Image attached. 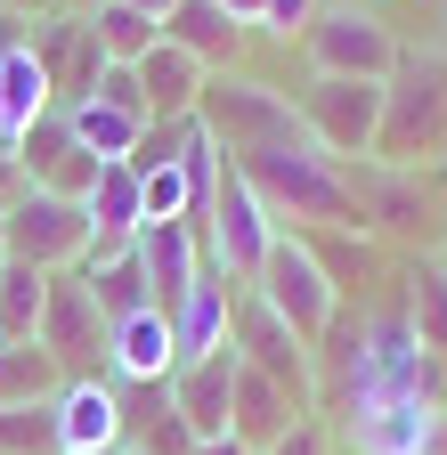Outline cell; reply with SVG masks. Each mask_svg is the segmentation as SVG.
<instances>
[{"label":"cell","mask_w":447,"mask_h":455,"mask_svg":"<svg viewBox=\"0 0 447 455\" xmlns=\"http://www.w3.org/2000/svg\"><path fill=\"white\" fill-rule=\"evenodd\" d=\"M407 325L431 358H447V260H415L407 276Z\"/></svg>","instance_id":"obj_28"},{"label":"cell","mask_w":447,"mask_h":455,"mask_svg":"<svg viewBox=\"0 0 447 455\" xmlns=\"http://www.w3.org/2000/svg\"><path fill=\"white\" fill-rule=\"evenodd\" d=\"M358 9H374V0H358Z\"/></svg>","instance_id":"obj_42"},{"label":"cell","mask_w":447,"mask_h":455,"mask_svg":"<svg viewBox=\"0 0 447 455\" xmlns=\"http://www.w3.org/2000/svg\"><path fill=\"white\" fill-rule=\"evenodd\" d=\"M17 171H25V188H49V196H90V180H98V155H82V139L66 131V114L49 106L41 123L25 131V147H17Z\"/></svg>","instance_id":"obj_14"},{"label":"cell","mask_w":447,"mask_h":455,"mask_svg":"<svg viewBox=\"0 0 447 455\" xmlns=\"http://www.w3.org/2000/svg\"><path fill=\"white\" fill-rule=\"evenodd\" d=\"M423 455H447V407H431V431H423Z\"/></svg>","instance_id":"obj_38"},{"label":"cell","mask_w":447,"mask_h":455,"mask_svg":"<svg viewBox=\"0 0 447 455\" xmlns=\"http://www.w3.org/2000/svg\"><path fill=\"white\" fill-rule=\"evenodd\" d=\"M301 49L317 74H350V82H390V66H399V41L374 9H317Z\"/></svg>","instance_id":"obj_9"},{"label":"cell","mask_w":447,"mask_h":455,"mask_svg":"<svg viewBox=\"0 0 447 455\" xmlns=\"http://www.w3.org/2000/svg\"><path fill=\"white\" fill-rule=\"evenodd\" d=\"M0 260H9V236H0Z\"/></svg>","instance_id":"obj_41"},{"label":"cell","mask_w":447,"mask_h":455,"mask_svg":"<svg viewBox=\"0 0 447 455\" xmlns=\"http://www.w3.org/2000/svg\"><path fill=\"white\" fill-rule=\"evenodd\" d=\"M123 455H131V447H123Z\"/></svg>","instance_id":"obj_43"},{"label":"cell","mask_w":447,"mask_h":455,"mask_svg":"<svg viewBox=\"0 0 447 455\" xmlns=\"http://www.w3.org/2000/svg\"><path fill=\"white\" fill-rule=\"evenodd\" d=\"M196 123L212 131V147L220 155H260V147H285V139H301V114H293V98H276L268 82H236V74H220V82H204V98H196Z\"/></svg>","instance_id":"obj_5"},{"label":"cell","mask_w":447,"mask_h":455,"mask_svg":"<svg viewBox=\"0 0 447 455\" xmlns=\"http://www.w3.org/2000/svg\"><path fill=\"white\" fill-rule=\"evenodd\" d=\"M58 114H66V131L82 139V155H98V163H131V155H139V139H147L139 114L106 106V98H74V106H58Z\"/></svg>","instance_id":"obj_24"},{"label":"cell","mask_w":447,"mask_h":455,"mask_svg":"<svg viewBox=\"0 0 447 455\" xmlns=\"http://www.w3.org/2000/svg\"><path fill=\"white\" fill-rule=\"evenodd\" d=\"M293 423H301V407H293V398H285V390H276L268 374H252V366H236V398H228V431H236V439H244V447L260 455L268 439H285Z\"/></svg>","instance_id":"obj_22"},{"label":"cell","mask_w":447,"mask_h":455,"mask_svg":"<svg viewBox=\"0 0 447 455\" xmlns=\"http://www.w3.org/2000/svg\"><path fill=\"white\" fill-rule=\"evenodd\" d=\"M163 41L188 49L204 74H228V66H236V49H244V33L228 25V9H220V0H180V9L163 17Z\"/></svg>","instance_id":"obj_20"},{"label":"cell","mask_w":447,"mask_h":455,"mask_svg":"<svg viewBox=\"0 0 447 455\" xmlns=\"http://www.w3.org/2000/svg\"><path fill=\"white\" fill-rule=\"evenodd\" d=\"M25 9H41V0H0V17H25Z\"/></svg>","instance_id":"obj_40"},{"label":"cell","mask_w":447,"mask_h":455,"mask_svg":"<svg viewBox=\"0 0 447 455\" xmlns=\"http://www.w3.org/2000/svg\"><path fill=\"white\" fill-rule=\"evenodd\" d=\"M33 341L58 358L66 382H98V374H106V317H98V301L82 293L74 268L49 276V301H41V333H33Z\"/></svg>","instance_id":"obj_10"},{"label":"cell","mask_w":447,"mask_h":455,"mask_svg":"<svg viewBox=\"0 0 447 455\" xmlns=\"http://www.w3.org/2000/svg\"><path fill=\"white\" fill-rule=\"evenodd\" d=\"M374 163H390V171L447 163V57L439 49H399V66L382 82Z\"/></svg>","instance_id":"obj_2"},{"label":"cell","mask_w":447,"mask_h":455,"mask_svg":"<svg viewBox=\"0 0 447 455\" xmlns=\"http://www.w3.org/2000/svg\"><path fill=\"white\" fill-rule=\"evenodd\" d=\"M82 293L98 301V317L115 325V317H131V309H155V293H147V268H139V252L123 244V252H90L82 268Z\"/></svg>","instance_id":"obj_23"},{"label":"cell","mask_w":447,"mask_h":455,"mask_svg":"<svg viewBox=\"0 0 447 455\" xmlns=\"http://www.w3.org/2000/svg\"><path fill=\"white\" fill-rule=\"evenodd\" d=\"M196 236H204V260L228 284H252L260 260L276 252V236H285V220L260 204V188L244 180L236 163H220V188H212V212L196 220Z\"/></svg>","instance_id":"obj_3"},{"label":"cell","mask_w":447,"mask_h":455,"mask_svg":"<svg viewBox=\"0 0 447 455\" xmlns=\"http://www.w3.org/2000/svg\"><path fill=\"white\" fill-rule=\"evenodd\" d=\"M423 431H431V407H423V398H382V407L350 415L358 455H423Z\"/></svg>","instance_id":"obj_25"},{"label":"cell","mask_w":447,"mask_h":455,"mask_svg":"<svg viewBox=\"0 0 447 455\" xmlns=\"http://www.w3.org/2000/svg\"><path fill=\"white\" fill-rule=\"evenodd\" d=\"M439 228H447V220H439Z\"/></svg>","instance_id":"obj_44"},{"label":"cell","mask_w":447,"mask_h":455,"mask_svg":"<svg viewBox=\"0 0 447 455\" xmlns=\"http://www.w3.org/2000/svg\"><path fill=\"white\" fill-rule=\"evenodd\" d=\"M196 455H252V447H244L236 431H220V439H196Z\"/></svg>","instance_id":"obj_37"},{"label":"cell","mask_w":447,"mask_h":455,"mask_svg":"<svg viewBox=\"0 0 447 455\" xmlns=\"http://www.w3.org/2000/svg\"><path fill=\"white\" fill-rule=\"evenodd\" d=\"M204 66L188 49H172V41H155L147 57H139V90H147V114L155 123H180V114H196V98H204Z\"/></svg>","instance_id":"obj_21"},{"label":"cell","mask_w":447,"mask_h":455,"mask_svg":"<svg viewBox=\"0 0 447 455\" xmlns=\"http://www.w3.org/2000/svg\"><path fill=\"white\" fill-rule=\"evenodd\" d=\"M131 9H139V17H155V25H163V17H172V9H180V0H131Z\"/></svg>","instance_id":"obj_39"},{"label":"cell","mask_w":447,"mask_h":455,"mask_svg":"<svg viewBox=\"0 0 447 455\" xmlns=\"http://www.w3.org/2000/svg\"><path fill=\"white\" fill-rule=\"evenodd\" d=\"M82 220H90V252H123L139 228H147L139 171H131V163H98V180H90V196H82Z\"/></svg>","instance_id":"obj_18"},{"label":"cell","mask_w":447,"mask_h":455,"mask_svg":"<svg viewBox=\"0 0 447 455\" xmlns=\"http://www.w3.org/2000/svg\"><path fill=\"white\" fill-rule=\"evenodd\" d=\"M228 350H236V366L268 374L301 415L317 407V350H309V341H301L285 317H276L260 293H236V333H228Z\"/></svg>","instance_id":"obj_7"},{"label":"cell","mask_w":447,"mask_h":455,"mask_svg":"<svg viewBox=\"0 0 447 455\" xmlns=\"http://www.w3.org/2000/svg\"><path fill=\"white\" fill-rule=\"evenodd\" d=\"M41 301H49V276L25 268V260H0V341H33Z\"/></svg>","instance_id":"obj_29"},{"label":"cell","mask_w":447,"mask_h":455,"mask_svg":"<svg viewBox=\"0 0 447 455\" xmlns=\"http://www.w3.org/2000/svg\"><path fill=\"white\" fill-rule=\"evenodd\" d=\"M58 390H66V374L41 341H0V407H49Z\"/></svg>","instance_id":"obj_26"},{"label":"cell","mask_w":447,"mask_h":455,"mask_svg":"<svg viewBox=\"0 0 447 455\" xmlns=\"http://www.w3.org/2000/svg\"><path fill=\"white\" fill-rule=\"evenodd\" d=\"M301 139L333 163H374V131H382V82H350V74H309V90L293 98Z\"/></svg>","instance_id":"obj_4"},{"label":"cell","mask_w":447,"mask_h":455,"mask_svg":"<svg viewBox=\"0 0 447 455\" xmlns=\"http://www.w3.org/2000/svg\"><path fill=\"white\" fill-rule=\"evenodd\" d=\"M260 455H333V439H325V423H309V415H301L285 439H268Z\"/></svg>","instance_id":"obj_35"},{"label":"cell","mask_w":447,"mask_h":455,"mask_svg":"<svg viewBox=\"0 0 447 455\" xmlns=\"http://www.w3.org/2000/svg\"><path fill=\"white\" fill-rule=\"evenodd\" d=\"M244 293H260L276 317H285V325L309 341V350L333 333V317H342V293L325 284V268H317V252H309L301 236H276V252L260 260V276L244 284Z\"/></svg>","instance_id":"obj_8"},{"label":"cell","mask_w":447,"mask_h":455,"mask_svg":"<svg viewBox=\"0 0 447 455\" xmlns=\"http://www.w3.org/2000/svg\"><path fill=\"white\" fill-rule=\"evenodd\" d=\"M90 41L106 49V66H139V57L163 41V25H155V17H139L131 0H106V9H90Z\"/></svg>","instance_id":"obj_27"},{"label":"cell","mask_w":447,"mask_h":455,"mask_svg":"<svg viewBox=\"0 0 447 455\" xmlns=\"http://www.w3.org/2000/svg\"><path fill=\"white\" fill-rule=\"evenodd\" d=\"M49 106H58V90H49L41 57L25 41V17H0V155H9V163H17L25 131L41 123Z\"/></svg>","instance_id":"obj_11"},{"label":"cell","mask_w":447,"mask_h":455,"mask_svg":"<svg viewBox=\"0 0 447 455\" xmlns=\"http://www.w3.org/2000/svg\"><path fill=\"white\" fill-rule=\"evenodd\" d=\"M180 374V350H172V317L163 309H131L106 325V382L123 390H147V382H172Z\"/></svg>","instance_id":"obj_13"},{"label":"cell","mask_w":447,"mask_h":455,"mask_svg":"<svg viewBox=\"0 0 447 455\" xmlns=\"http://www.w3.org/2000/svg\"><path fill=\"white\" fill-rule=\"evenodd\" d=\"M0 455H58V398L49 407H0Z\"/></svg>","instance_id":"obj_31"},{"label":"cell","mask_w":447,"mask_h":455,"mask_svg":"<svg viewBox=\"0 0 447 455\" xmlns=\"http://www.w3.org/2000/svg\"><path fill=\"white\" fill-rule=\"evenodd\" d=\"M139 204H147V220H188V212H196V196H188V171H180V163L139 171Z\"/></svg>","instance_id":"obj_32"},{"label":"cell","mask_w":447,"mask_h":455,"mask_svg":"<svg viewBox=\"0 0 447 455\" xmlns=\"http://www.w3.org/2000/svg\"><path fill=\"white\" fill-rule=\"evenodd\" d=\"M301 244L317 252V268H325V284H333V293L366 284V268H374V244L358 236V228H301Z\"/></svg>","instance_id":"obj_30"},{"label":"cell","mask_w":447,"mask_h":455,"mask_svg":"<svg viewBox=\"0 0 447 455\" xmlns=\"http://www.w3.org/2000/svg\"><path fill=\"white\" fill-rule=\"evenodd\" d=\"M131 252H139V268H147L155 309H172L188 284L212 268V260H204V236H196V220H147L139 236H131Z\"/></svg>","instance_id":"obj_16"},{"label":"cell","mask_w":447,"mask_h":455,"mask_svg":"<svg viewBox=\"0 0 447 455\" xmlns=\"http://www.w3.org/2000/svg\"><path fill=\"white\" fill-rule=\"evenodd\" d=\"M163 317H172V350H180V366L220 358V350H228V333H236V284L220 276V268H204Z\"/></svg>","instance_id":"obj_12"},{"label":"cell","mask_w":447,"mask_h":455,"mask_svg":"<svg viewBox=\"0 0 447 455\" xmlns=\"http://www.w3.org/2000/svg\"><path fill=\"white\" fill-rule=\"evenodd\" d=\"M350 196H358L366 236H423V220H431L415 171H390V163H350Z\"/></svg>","instance_id":"obj_15"},{"label":"cell","mask_w":447,"mask_h":455,"mask_svg":"<svg viewBox=\"0 0 447 455\" xmlns=\"http://www.w3.org/2000/svg\"><path fill=\"white\" fill-rule=\"evenodd\" d=\"M309 17H317V0H268V9H260V33L268 41H293V33H309Z\"/></svg>","instance_id":"obj_34"},{"label":"cell","mask_w":447,"mask_h":455,"mask_svg":"<svg viewBox=\"0 0 447 455\" xmlns=\"http://www.w3.org/2000/svg\"><path fill=\"white\" fill-rule=\"evenodd\" d=\"M115 455H123V447H115Z\"/></svg>","instance_id":"obj_45"},{"label":"cell","mask_w":447,"mask_h":455,"mask_svg":"<svg viewBox=\"0 0 447 455\" xmlns=\"http://www.w3.org/2000/svg\"><path fill=\"white\" fill-rule=\"evenodd\" d=\"M0 236H9V260L41 268V276H66L90 260V220L74 196H49V188H17L0 204Z\"/></svg>","instance_id":"obj_6"},{"label":"cell","mask_w":447,"mask_h":455,"mask_svg":"<svg viewBox=\"0 0 447 455\" xmlns=\"http://www.w3.org/2000/svg\"><path fill=\"white\" fill-rule=\"evenodd\" d=\"M236 171L260 188V204L276 220H301V228H358V196H350V163L317 155L309 139H285V147H260V155H236ZM366 236V228H358Z\"/></svg>","instance_id":"obj_1"},{"label":"cell","mask_w":447,"mask_h":455,"mask_svg":"<svg viewBox=\"0 0 447 455\" xmlns=\"http://www.w3.org/2000/svg\"><path fill=\"white\" fill-rule=\"evenodd\" d=\"M90 98H106V106H123V114H139V123H155V114H147V90H139V66H106Z\"/></svg>","instance_id":"obj_33"},{"label":"cell","mask_w":447,"mask_h":455,"mask_svg":"<svg viewBox=\"0 0 447 455\" xmlns=\"http://www.w3.org/2000/svg\"><path fill=\"white\" fill-rule=\"evenodd\" d=\"M220 9H228L236 33H260V9H268V0H220Z\"/></svg>","instance_id":"obj_36"},{"label":"cell","mask_w":447,"mask_h":455,"mask_svg":"<svg viewBox=\"0 0 447 455\" xmlns=\"http://www.w3.org/2000/svg\"><path fill=\"white\" fill-rule=\"evenodd\" d=\"M123 447V390L115 382H66L58 390V455H115Z\"/></svg>","instance_id":"obj_17"},{"label":"cell","mask_w":447,"mask_h":455,"mask_svg":"<svg viewBox=\"0 0 447 455\" xmlns=\"http://www.w3.org/2000/svg\"><path fill=\"white\" fill-rule=\"evenodd\" d=\"M163 390H172V407H180V423H188L196 439H220V431H228V398H236V350L180 366Z\"/></svg>","instance_id":"obj_19"}]
</instances>
